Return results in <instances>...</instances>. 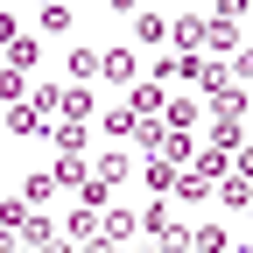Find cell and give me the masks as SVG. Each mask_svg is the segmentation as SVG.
Here are the masks:
<instances>
[{
  "instance_id": "d6a6232c",
  "label": "cell",
  "mask_w": 253,
  "mask_h": 253,
  "mask_svg": "<svg viewBox=\"0 0 253 253\" xmlns=\"http://www.w3.org/2000/svg\"><path fill=\"white\" fill-rule=\"evenodd\" d=\"M225 253H253V246H225Z\"/></svg>"
},
{
  "instance_id": "44dd1931",
  "label": "cell",
  "mask_w": 253,
  "mask_h": 253,
  "mask_svg": "<svg viewBox=\"0 0 253 253\" xmlns=\"http://www.w3.org/2000/svg\"><path fill=\"white\" fill-rule=\"evenodd\" d=\"M190 253H225V225H190Z\"/></svg>"
},
{
  "instance_id": "d4e9b609",
  "label": "cell",
  "mask_w": 253,
  "mask_h": 253,
  "mask_svg": "<svg viewBox=\"0 0 253 253\" xmlns=\"http://www.w3.org/2000/svg\"><path fill=\"white\" fill-rule=\"evenodd\" d=\"M21 36H28V28H21V14H14V7H0V49H14Z\"/></svg>"
},
{
  "instance_id": "7c38bea8",
  "label": "cell",
  "mask_w": 253,
  "mask_h": 253,
  "mask_svg": "<svg viewBox=\"0 0 253 253\" xmlns=\"http://www.w3.org/2000/svg\"><path fill=\"white\" fill-rule=\"evenodd\" d=\"M176 176H183V169H176V162H162V155H148V162H141V183L155 190V197H169V190H176Z\"/></svg>"
},
{
  "instance_id": "9c48e42d",
  "label": "cell",
  "mask_w": 253,
  "mask_h": 253,
  "mask_svg": "<svg viewBox=\"0 0 253 253\" xmlns=\"http://www.w3.org/2000/svg\"><path fill=\"white\" fill-rule=\"evenodd\" d=\"M99 78L134 84V78H141V56H134V49H106V56H99Z\"/></svg>"
},
{
  "instance_id": "ac0fdd59",
  "label": "cell",
  "mask_w": 253,
  "mask_h": 253,
  "mask_svg": "<svg viewBox=\"0 0 253 253\" xmlns=\"http://www.w3.org/2000/svg\"><path fill=\"white\" fill-rule=\"evenodd\" d=\"M71 197H78L84 211H106V204H113V183H99V176H84V183L71 190Z\"/></svg>"
},
{
  "instance_id": "5bb4252c",
  "label": "cell",
  "mask_w": 253,
  "mask_h": 253,
  "mask_svg": "<svg viewBox=\"0 0 253 253\" xmlns=\"http://www.w3.org/2000/svg\"><path fill=\"white\" fill-rule=\"evenodd\" d=\"M49 141H56V155H84V148H91V134L71 126V120H49Z\"/></svg>"
},
{
  "instance_id": "52a82bcc",
  "label": "cell",
  "mask_w": 253,
  "mask_h": 253,
  "mask_svg": "<svg viewBox=\"0 0 253 253\" xmlns=\"http://www.w3.org/2000/svg\"><path fill=\"white\" fill-rule=\"evenodd\" d=\"M162 106H169V91H162V84H155V78H148V84H134V91H126V113H134V120H162Z\"/></svg>"
},
{
  "instance_id": "5b68a950",
  "label": "cell",
  "mask_w": 253,
  "mask_h": 253,
  "mask_svg": "<svg viewBox=\"0 0 253 253\" xmlns=\"http://www.w3.org/2000/svg\"><path fill=\"white\" fill-rule=\"evenodd\" d=\"M7 134H14V141H42V134H49V113H36L28 99L7 106Z\"/></svg>"
},
{
  "instance_id": "ffe728a7",
  "label": "cell",
  "mask_w": 253,
  "mask_h": 253,
  "mask_svg": "<svg viewBox=\"0 0 253 253\" xmlns=\"http://www.w3.org/2000/svg\"><path fill=\"white\" fill-rule=\"evenodd\" d=\"M63 239H71V246H91V239H99V211H71V232H63Z\"/></svg>"
},
{
  "instance_id": "cb8c5ba5",
  "label": "cell",
  "mask_w": 253,
  "mask_h": 253,
  "mask_svg": "<svg viewBox=\"0 0 253 253\" xmlns=\"http://www.w3.org/2000/svg\"><path fill=\"white\" fill-rule=\"evenodd\" d=\"M28 99V78L21 71H0V106H21Z\"/></svg>"
},
{
  "instance_id": "e575fe53",
  "label": "cell",
  "mask_w": 253,
  "mask_h": 253,
  "mask_svg": "<svg viewBox=\"0 0 253 253\" xmlns=\"http://www.w3.org/2000/svg\"><path fill=\"white\" fill-rule=\"evenodd\" d=\"M183 253H190V246H183Z\"/></svg>"
},
{
  "instance_id": "8992f818",
  "label": "cell",
  "mask_w": 253,
  "mask_h": 253,
  "mask_svg": "<svg viewBox=\"0 0 253 253\" xmlns=\"http://www.w3.org/2000/svg\"><path fill=\"white\" fill-rule=\"evenodd\" d=\"M134 232H141V218L126 211V204H106V211H99V239H113V246H126Z\"/></svg>"
},
{
  "instance_id": "7402d4cb",
  "label": "cell",
  "mask_w": 253,
  "mask_h": 253,
  "mask_svg": "<svg viewBox=\"0 0 253 253\" xmlns=\"http://www.w3.org/2000/svg\"><path fill=\"white\" fill-rule=\"evenodd\" d=\"M91 176H99V183H113V190H120V183H126V155H120V148H106V155H99V162H91Z\"/></svg>"
},
{
  "instance_id": "836d02e7",
  "label": "cell",
  "mask_w": 253,
  "mask_h": 253,
  "mask_svg": "<svg viewBox=\"0 0 253 253\" xmlns=\"http://www.w3.org/2000/svg\"><path fill=\"white\" fill-rule=\"evenodd\" d=\"M21 253H36V246H21Z\"/></svg>"
},
{
  "instance_id": "484cf974",
  "label": "cell",
  "mask_w": 253,
  "mask_h": 253,
  "mask_svg": "<svg viewBox=\"0 0 253 253\" xmlns=\"http://www.w3.org/2000/svg\"><path fill=\"white\" fill-rule=\"evenodd\" d=\"M71 78H78V84L99 78V49H71Z\"/></svg>"
},
{
  "instance_id": "4dcf8cb0",
  "label": "cell",
  "mask_w": 253,
  "mask_h": 253,
  "mask_svg": "<svg viewBox=\"0 0 253 253\" xmlns=\"http://www.w3.org/2000/svg\"><path fill=\"white\" fill-rule=\"evenodd\" d=\"M0 253H21V232H7V225H0Z\"/></svg>"
},
{
  "instance_id": "7a4b0ae2",
  "label": "cell",
  "mask_w": 253,
  "mask_h": 253,
  "mask_svg": "<svg viewBox=\"0 0 253 253\" xmlns=\"http://www.w3.org/2000/svg\"><path fill=\"white\" fill-rule=\"evenodd\" d=\"M211 197H225V211H232V218H239V211L253 204V169H246V155H239V162H232L225 176L211 183Z\"/></svg>"
},
{
  "instance_id": "30bf717a",
  "label": "cell",
  "mask_w": 253,
  "mask_h": 253,
  "mask_svg": "<svg viewBox=\"0 0 253 253\" xmlns=\"http://www.w3.org/2000/svg\"><path fill=\"white\" fill-rule=\"evenodd\" d=\"M218 155H246V120H211V134H204Z\"/></svg>"
},
{
  "instance_id": "603a6c76",
  "label": "cell",
  "mask_w": 253,
  "mask_h": 253,
  "mask_svg": "<svg viewBox=\"0 0 253 253\" xmlns=\"http://www.w3.org/2000/svg\"><path fill=\"white\" fill-rule=\"evenodd\" d=\"M134 134H141V120L126 113V106H113L106 113V141H134Z\"/></svg>"
},
{
  "instance_id": "83f0119b",
  "label": "cell",
  "mask_w": 253,
  "mask_h": 253,
  "mask_svg": "<svg viewBox=\"0 0 253 253\" xmlns=\"http://www.w3.org/2000/svg\"><path fill=\"white\" fill-rule=\"evenodd\" d=\"M28 63H36V36H21V42L7 49V71H21V78H28Z\"/></svg>"
},
{
  "instance_id": "e0dca14e",
  "label": "cell",
  "mask_w": 253,
  "mask_h": 253,
  "mask_svg": "<svg viewBox=\"0 0 253 253\" xmlns=\"http://www.w3.org/2000/svg\"><path fill=\"white\" fill-rule=\"evenodd\" d=\"M162 126H176V134H190V126H197V99H183V91H176V99L162 106Z\"/></svg>"
},
{
  "instance_id": "3957f363",
  "label": "cell",
  "mask_w": 253,
  "mask_h": 253,
  "mask_svg": "<svg viewBox=\"0 0 253 253\" xmlns=\"http://www.w3.org/2000/svg\"><path fill=\"white\" fill-rule=\"evenodd\" d=\"M197 78H204V56H176V49H169L162 63H155V84H162V91H169V84H197Z\"/></svg>"
},
{
  "instance_id": "8fae6325",
  "label": "cell",
  "mask_w": 253,
  "mask_h": 253,
  "mask_svg": "<svg viewBox=\"0 0 253 253\" xmlns=\"http://www.w3.org/2000/svg\"><path fill=\"white\" fill-rule=\"evenodd\" d=\"M56 197H63V190H56V176H49V169H36V176L21 183V204H28V211H42V204H56Z\"/></svg>"
},
{
  "instance_id": "ba28073f",
  "label": "cell",
  "mask_w": 253,
  "mask_h": 253,
  "mask_svg": "<svg viewBox=\"0 0 253 253\" xmlns=\"http://www.w3.org/2000/svg\"><path fill=\"white\" fill-rule=\"evenodd\" d=\"M56 120L84 126V120H91V91H84V84H56Z\"/></svg>"
},
{
  "instance_id": "f546056e",
  "label": "cell",
  "mask_w": 253,
  "mask_h": 253,
  "mask_svg": "<svg viewBox=\"0 0 253 253\" xmlns=\"http://www.w3.org/2000/svg\"><path fill=\"white\" fill-rule=\"evenodd\" d=\"M36 28H71V7H56V0H49V7L36 14Z\"/></svg>"
},
{
  "instance_id": "1f68e13d",
  "label": "cell",
  "mask_w": 253,
  "mask_h": 253,
  "mask_svg": "<svg viewBox=\"0 0 253 253\" xmlns=\"http://www.w3.org/2000/svg\"><path fill=\"white\" fill-rule=\"evenodd\" d=\"M141 253H176V246H155V239H148V246H141Z\"/></svg>"
},
{
  "instance_id": "4fadbf2b",
  "label": "cell",
  "mask_w": 253,
  "mask_h": 253,
  "mask_svg": "<svg viewBox=\"0 0 253 253\" xmlns=\"http://www.w3.org/2000/svg\"><path fill=\"white\" fill-rule=\"evenodd\" d=\"M134 42H148V49H162V42H169V14H155V7H141V14H134Z\"/></svg>"
},
{
  "instance_id": "9a60e30c",
  "label": "cell",
  "mask_w": 253,
  "mask_h": 253,
  "mask_svg": "<svg viewBox=\"0 0 253 253\" xmlns=\"http://www.w3.org/2000/svg\"><path fill=\"white\" fill-rule=\"evenodd\" d=\"M239 162V155H218V148H197V162H190V176H204V183H218V176H225Z\"/></svg>"
},
{
  "instance_id": "d6986e66",
  "label": "cell",
  "mask_w": 253,
  "mask_h": 253,
  "mask_svg": "<svg viewBox=\"0 0 253 253\" xmlns=\"http://www.w3.org/2000/svg\"><path fill=\"white\" fill-rule=\"evenodd\" d=\"M49 176H56V190H78L91 169H84V155H56V169H49Z\"/></svg>"
},
{
  "instance_id": "6da1fadb",
  "label": "cell",
  "mask_w": 253,
  "mask_h": 253,
  "mask_svg": "<svg viewBox=\"0 0 253 253\" xmlns=\"http://www.w3.org/2000/svg\"><path fill=\"white\" fill-rule=\"evenodd\" d=\"M134 218H141V232H148L155 246H176V253H183V239H190V225H176V218H169V197H155V204H141Z\"/></svg>"
},
{
  "instance_id": "277c9868",
  "label": "cell",
  "mask_w": 253,
  "mask_h": 253,
  "mask_svg": "<svg viewBox=\"0 0 253 253\" xmlns=\"http://www.w3.org/2000/svg\"><path fill=\"white\" fill-rule=\"evenodd\" d=\"M197 42H204V14H169V49L197 56Z\"/></svg>"
},
{
  "instance_id": "f1b7e54d",
  "label": "cell",
  "mask_w": 253,
  "mask_h": 253,
  "mask_svg": "<svg viewBox=\"0 0 253 253\" xmlns=\"http://www.w3.org/2000/svg\"><path fill=\"white\" fill-rule=\"evenodd\" d=\"M169 197H211V183H204V176H190V169H183V176H176V190H169Z\"/></svg>"
},
{
  "instance_id": "4316f807",
  "label": "cell",
  "mask_w": 253,
  "mask_h": 253,
  "mask_svg": "<svg viewBox=\"0 0 253 253\" xmlns=\"http://www.w3.org/2000/svg\"><path fill=\"white\" fill-rule=\"evenodd\" d=\"M0 225L21 232V225H28V204H21V197H0Z\"/></svg>"
},
{
  "instance_id": "2e32d148",
  "label": "cell",
  "mask_w": 253,
  "mask_h": 253,
  "mask_svg": "<svg viewBox=\"0 0 253 253\" xmlns=\"http://www.w3.org/2000/svg\"><path fill=\"white\" fill-rule=\"evenodd\" d=\"M21 246H36V253H49V246H56V225H49L42 211H28V225H21Z\"/></svg>"
}]
</instances>
